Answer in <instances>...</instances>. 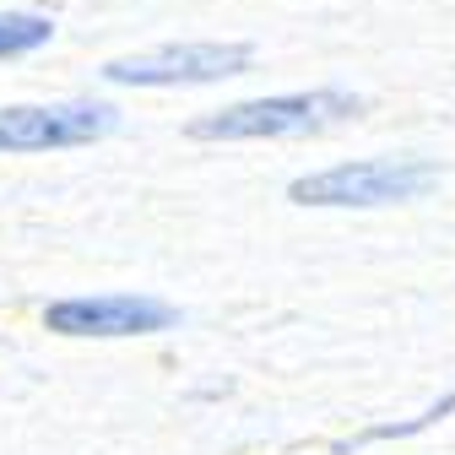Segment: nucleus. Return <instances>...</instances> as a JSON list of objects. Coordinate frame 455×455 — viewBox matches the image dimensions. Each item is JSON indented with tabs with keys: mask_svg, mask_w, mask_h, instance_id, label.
Masks as SVG:
<instances>
[{
	"mask_svg": "<svg viewBox=\"0 0 455 455\" xmlns=\"http://www.w3.org/2000/svg\"><path fill=\"white\" fill-rule=\"evenodd\" d=\"M250 71V44H157L125 60H108L103 82L114 87H206Z\"/></svg>",
	"mask_w": 455,
	"mask_h": 455,
	"instance_id": "7ed1b4c3",
	"label": "nucleus"
},
{
	"mask_svg": "<svg viewBox=\"0 0 455 455\" xmlns=\"http://www.w3.org/2000/svg\"><path fill=\"white\" fill-rule=\"evenodd\" d=\"M358 114L353 92L315 87V92H282V98H250V103H228L217 114L190 125L196 141H276V136H309L325 125H341Z\"/></svg>",
	"mask_w": 455,
	"mask_h": 455,
	"instance_id": "f257e3e1",
	"label": "nucleus"
},
{
	"mask_svg": "<svg viewBox=\"0 0 455 455\" xmlns=\"http://www.w3.org/2000/svg\"><path fill=\"white\" fill-rule=\"evenodd\" d=\"M54 22L49 17H33V12H0V60H12V54H28L38 44H49Z\"/></svg>",
	"mask_w": 455,
	"mask_h": 455,
	"instance_id": "423d86ee",
	"label": "nucleus"
},
{
	"mask_svg": "<svg viewBox=\"0 0 455 455\" xmlns=\"http://www.w3.org/2000/svg\"><path fill=\"white\" fill-rule=\"evenodd\" d=\"M120 114L108 103L76 98V103H17L0 108V152H60V147H92L103 141Z\"/></svg>",
	"mask_w": 455,
	"mask_h": 455,
	"instance_id": "20e7f679",
	"label": "nucleus"
},
{
	"mask_svg": "<svg viewBox=\"0 0 455 455\" xmlns=\"http://www.w3.org/2000/svg\"><path fill=\"white\" fill-rule=\"evenodd\" d=\"M439 168L428 157H363V163H336L320 174H304L288 185V201L299 206H395L418 201L434 190Z\"/></svg>",
	"mask_w": 455,
	"mask_h": 455,
	"instance_id": "f03ea898",
	"label": "nucleus"
},
{
	"mask_svg": "<svg viewBox=\"0 0 455 455\" xmlns=\"http://www.w3.org/2000/svg\"><path fill=\"white\" fill-rule=\"evenodd\" d=\"M180 309L152 293H76L44 309V325L60 336H152V331H168Z\"/></svg>",
	"mask_w": 455,
	"mask_h": 455,
	"instance_id": "39448f33",
	"label": "nucleus"
}]
</instances>
